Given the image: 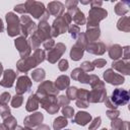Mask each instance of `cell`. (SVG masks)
<instances>
[{
    "instance_id": "6da1fadb",
    "label": "cell",
    "mask_w": 130,
    "mask_h": 130,
    "mask_svg": "<svg viewBox=\"0 0 130 130\" xmlns=\"http://www.w3.org/2000/svg\"><path fill=\"white\" fill-rule=\"evenodd\" d=\"M45 59V52L41 49L36 50L35 54L28 58H21L17 62V68L21 72H26L30 68L36 67L39 63L43 62Z\"/></svg>"
},
{
    "instance_id": "7a4b0ae2",
    "label": "cell",
    "mask_w": 130,
    "mask_h": 130,
    "mask_svg": "<svg viewBox=\"0 0 130 130\" xmlns=\"http://www.w3.org/2000/svg\"><path fill=\"white\" fill-rule=\"evenodd\" d=\"M71 21V16L68 13H65L59 17H57L54 22H53V26L51 28V35L53 37H57L60 34H63L67 30L69 24Z\"/></svg>"
},
{
    "instance_id": "3957f363",
    "label": "cell",
    "mask_w": 130,
    "mask_h": 130,
    "mask_svg": "<svg viewBox=\"0 0 130 130\" xmlns=\"http://www.w3.org/2000/svg\"><path fill=\"white\" fill-rule=\"evenodd\" d=\"M108 12L101 8V7H94L89 10V16H88V22H87V28L90 27H98L100 20L107 17Z\"/></svg>"
},
{
    "instance_id": "277c9868",
    "label": "cell",
    "mask_w": 130,
    "mask_h": 130,
    "mask_svg": "<svg viewBox=\"0 0 130 130\" xmlns=\"http://www.w3.org/2000/svg\"><path fill=\"white\" fill-rule=\"evenodd\" d=\"M86 41H87V39H86L85 35L84 34H81L79 36L78 41L76 42V44L74 45V47H72V50L70 52V57H71L72 60L77 61V60H79L82 57L84 48L86 46Z\"/></svg>"
},
{
    "instance_id": "5b68a950",
    "label": "cell",
    "mask_w": 130,
    "mask_h": 130,
    "mask_svg": "<svg viewBox=\"0 0 130 130\" xmlns=\"http://www.w3.org/2000/svg\"><path fill=\"white\" fill-rule=\"evenodd\" d=\"M6 20L8 23L7 31L10 37H14L18 34H20V23L19 18L12 12H8L6 14Z\"/></svg>"
},
{
    "instance_id": "8992f818",
    "label": "cell",
    "mask_w": 130,
    "mask_h": 130,
    "mask_svg": "<svg viewBox=\"0 0 130 130\" xmlns=\"http://www.w3.org/2000/svg\"><path fill=\"white\" fill-rule=\"evenodd\" d=\"M25 8H26V12L30 13L35 18H42L44 13L46 12L45 6L43 3L41 2H37V1H27L24 3Z\"/></svg>"
},
{
    "instance_id": "52a82bcc",
    "label": "cell",
    "mask_w": 130,
    "mask_h": 130,
    "mask_svg": "<svg viewBox=\"0 0 130 130\" xmlns=\"http://www.w3.org/2000/svg\"><path fill=\"white\" fill-rule=\"evenodd\" d=\"M111 101L113 102V104L118 107V106H123L125 104L128 103L129 101V92L125 89H121V88H117L114 90V92L112 93V98Z\"/></svg>"
},
{
    "instance_id": "ba28073f",
    "label": "cell",
    "mask_w": 130,
    "mask_h": 130,
    "mask_svg": "<svg viewBox=\"0 0 130 130\" xmlns=\"http://www.w3.org/2000/svg\"><path fill=\"white\" fill-rule=\"evenodd\" d=\"M59 90L54 86V84L50 81H45L43 82L39 88H38V92L36 93L38 96H43V95H56L58 94Z\"/></svg>"
},
{
    "instance_id": "9c48e42d",
    "label": "cell",
    "mask_w": 130,
    "mask_h": 130,
    "mask_svg": "<svg viewBox=\"0 0 130 130\" xmlns=\"http://www.w3.org/2000/svg\"><path fill=\"white\" fill-rule=\"evenodd\" d=\"M65 49H66V47H65L63 44H61V43L55 45V46L50 50V52L48 53V60H49L51 63H55V62L63 55V53L65 52Z\"/></svg>"
},
{
    "instance_id": "30bf717a",
    "label": "cell",
    "mask_w": 130,
    "mask_h": 130,
    "mask_svg": "<svg viewBox=\"0 0 130 130\" xmlns=\"http://www.w3.org/2000/svg\"><path fill=\"white\" fill-rule=\"evenodd\" d=\"M20 21H21V23H20L21 29H20V30L22 31L24 38L27 37L30 32H32V31L36 30V23L32 22L28 16H25V15L21 16Z\"/></svg>"
},
{
    "instance_id": "8fae6325",
    "label": "cell",
    "mask_w": 130,
    "mask_h": 130,
    "mask_svg": "<svg viewBox=\"0 0 130 130\" xmlns=\"http://www.w3.org/2000/svg\"><path fill=\"white\" fill-rule=\"evenodd\" d=\"M15 47L18 49V52L22 58H26V56H28L30 53V47L24 37H20L15 40Z\"/></svg>"
},
{
    "instance_id": "7c38bea8",
    "label": "cell",
    "mask_w": 130,
    "mask_h": 130,
    "mask_svg": "<svg viewBox=\"0 0 130 130\" xmlns=\"http://www.w3.org/2000/svg\"><path fill=\"white\" fill-rule=\"evenodd\" d=\"M31 85V81L27 76H20L16 82V93L17 94H22L26 92Z\"/></svg>"
},
{
    "instance_id": "4fadbf2b",
    "label": "cell",
    "mask_w": 130,
    "mask_h": 130,
    "mask_svg": "<svg viewBox=\"0 0 130 130\" xmlns=\"http://www.w3.org/2000/svg\"><path fill=\"white\" fill-rule=\"evenodd\" d=\"M104 78L107 82L111 83V84H121L124 82V77L119 75L118 73H115L112 69H108L105 73H104Z\"/></svg>"
},
{
    "instance_id": "5bb4252c",
    "label": "cell",
    "mask_w": 130,
    "mask_h": 130,
    "mask_svg": "<svg viewBox=\"0 0 130 130\" xmlns=\"http://www.w3.org/2000/svg\"><path fill=\"white\" fill-rule=\"evenodd\" d=\"M15 77H16L15 72L11 69H7L4 71V76H3V79L0 81V84L4 87H11Z\"/></svg>"
},
{
    "instance_id": "9a60e30c",
    "label": "cell",
    "mask_w": 130,
    "mask_h": 130,
    "mask_svg": "<svg viewBox=\"0 0 130 130\" xmlns=\"http://www.w3.org/2000/svg\"><path fill=\"white\" fill-rule=\"evenodd\" d=\"M48 12L50 14H53L55 16H60L63 12H64V5L61 2H50L48 4Z\"/></svg>"
},
{
    "instance_id": "2e32d148",
    "label": "cell",
    "mask_w": 130,
    "mask_h": 130,
    "mask_svg": "<svg viewBox=\"0 0 130 130\" xmlns=\"http://www.w3.org/2000/svg\"><path fill=\"white\" fill-rule=\"evenodd\" d=\"M43 119H44V117L41 113H35L32 115L27 116L24 119V124L26 127H34V126L39 125L43 121Z\"/></svg>"
},
{
    "instance_id": "e0dca14e",
    "label": "cell",
    "mask_w": 130,
    "mask_h": 130,
    "mask_svg": "<svg viewBox=\"0 0 130 130\" xmlns=\"http://www.w3.org/2000/svg\"><path fill=\"white\" fill-rule=\"evenodd\" d=\"M86 50L95 55H102L106 51V46L103 43H91L86 47Z\"/></svg>"
},
{
    "instance_id": "ac0fdd59",
    "label": "cell",
    "mask_w": 130,
    "mask_h": 130,
    "mask_svg": "<svg viewBox=\"0 0 130 130\" xmlns=\"http://www.w3.org/2000/svg\"><path fill=\"white\" fill-rule=\"evenodd\" d=\"M90 120H91V116H90L88 113H86V112H78V113L75 115L73 121H74L75 123H77L78 125L84 126V125H86L88 122H90Z\"/></svg>"
},
{
    "instance_id": "d6986e66",
    "label": "cell",
    "mask_w": 130,
    "mask_h": 130,
    "mask_svg": "<svg viewBox=\"0 0 130 130\" xmlns=\"http://www.w3.org/2000/svg\"><path fill=\"white\" fill-rule=\"evenodd\" d=\"M39 98L37 94H31L29 98H28V101H27V104H26V110L28 112H32L35 110L38 109L39 107Z\"/></svg>"
},
{
    "instance_id": "ffe728a7",
    "label": "cell",
    "mask_w": 130,
    "mask_h": 130,
    "mask_svg": "<svg viewBox=\"0 0 130 130\" xmlns=\"http://www.w3.org/2000/svg\"><path fill=\"white\" fill-rule=\"evenodd\" d=\"M68 85H69V78L66 75H61L60 77H58V79L55 82V87L58 90L65 89Z\"/></svg>"
},
{
    "instance_id": "44dd1931",
    "label": "cell",
    "mask_w": 130,
    "mask_h": 130,
    "mask_svg": "<svg viewBox=\"0 0 130 130\" xmlns=\"http://www.w3.org/2000/svg\"><path fill=\"white\" fill-rule=\"evenodd\" d=\"M85 37H86L87 41H89V42L95 41V40L100 37V28H99V26H98V27H90V28H87V31H86Z\"/></svg>"
},
{
    "instance_id": "7402d4cb",
    "label": "cell",
    "mask_w": 130,
    "mask_h": 130,
    "mask_svg": "<svg viewBox=\"0 0 130 130\" xmlns=\"http://www.w3.org/2000/svg\"><path fill=\"white\" fill-rule=\"evenodd\" d=\"M115 69L118 71L124 73V74H129V64L128 62H123V61H118L112 64Z\"/></svg>"
},
{
    "instance_id": "603a6c76",
    "label": "cell",
    "mask_w": 130,
    "mask_h": 130,
    "mask_svg": "<svg viewBox=\"0 0 130 130\" xmlns=\"http://www.w3.org/2000/svg\"><path fill=\"white\" fill-rule=\"evenodd\" d=\"M122 52H123V49L119 45H114L111 47V49L109 51V55L112 59L117 60L118 58H120L122 56Z\"/></svg>"
},
{
    "instance_id": "cb8c5ba5",
    "label": "cell",
    "mask_w": 130,
    "mask_h": 130,
    "mask_svg": "<svg viewBox=\"0 0 130 130\" xmlns=\"http://www.w3.org/2000/svg\"><path fill=\"white\" fill-rule=\"evenodd\" d=\"M129 4H130L129 2H119V3H117V5H116V7H115L116 13L119 14V15L125 14V13L128 11Z\"/></svg>"
},
{
    "instance_id": "d4e9b609",
    "label": "cell",
    "mask_w": 130,
    "mask_h": 130,
    "mask_svg": "<svg viewBox=\"0 0 130 130\" xmlns=\"http://www.w3.org/2000/svg\"><path fill=\"white\" fill-rule=\"evenodd\" d=\"M68 124L66 118L64 117H58L57 119L54 120V123H53V127L55 130H60L62 128H64L66 125Z\"/></svg>"
},
{
    "instance_id": "484cf974",
    "label": "cell",
    "mask_w": 130,
    "mask_h": 130,
    "mask_svg": "<svg viewBox=\"0 0 130 130\" xmlns=\"http://www.w3.org/2000/svg\"><path fill=\"white\" fill-rule=\"evenodd\" d=\"M118 28L121 29V30H125V31H128L129 30V17L127 16H124L122 17L119 21H118Z\"/></svg>"
},
{
    "instance_id": "4316f807",
    "label": "cell",
    "mask_w": 130,
    "mask_h": 130,
    "mask_svg": "<svg viewBox=\"0 0 130 130\" xmlns=\"http://www.w3.org/2000/svg\"><path fill=\"white\" fill-rule=\"evenodd\" d=\"M31 77L35 81H41L45 78V71L43 69H37L31 73Z\"/></svg>"
},
{
    "instance_id": "83f0119b",
    "label": "cell",
    "mask_w": 130,
    "mask_h": 130,
    "mask_svg": "<svg viewBox=\"0 0 130 130\" xmlns=\"http://www.w3.org/2000/svg\"><path fill=\"white\" fill-rule=\"evenodd\" d=\"M3 124H5L10 130H13V129L15 128V126H16V120H15L14 117L8 116V117H6V118L4 119V123H3Z\"/></svg>"
},
{
    "instance_id": "f1b7e54d",
    "label": "cell",
    "mask_w": 130,
    "mask_h": 130,
    "mask_svg": "<svg viewBox=\"0 0 130 130\" xmlns=\"http://www.w3.org/2000/svg\"><path fill=\"white\" fill-rule=\"evenodd\" d=\"M77 92L78 89L74 86H71L67 89V98H69V100H75L77 99Z\"/></svg>"
},
{
    "instance_id": "f546056e",
    "label": "cell",
    "mask_w": 130,
    "mask_h": 130,
    "mask_svg": "<svg viewBox=\"0 0 130 130\" xmlns=\"http://www.w3.org/2000/svg\"><path fill=\"white\" fill-rule=\"evenodd\" d=\"M22 96L19 94H16L15 96H13V99H12V101H11V106L12 107H14V108H18V107H20L21 106V104H22Z\"/></svg>"
},
{
    "instance_id": "4dcf8cb0",
    "label": "cell",
    "mask_w": 130,
    "mask_h": 130,
    "mask_svg": "<svg viewBox=\"0 0 130 130\" xmlns=\"http://www.w3.org/2000/svg\"><path fill=\"white\" fill-rule=\"evenodd\" d=\"M62 113H63V115H64L65 117H67V118H73V115H74V110H73L71 107L66 106V107H64V108H63Z\"/></svg>"
},
{
    "instance_id": "1f68e13d",
    "label": "cell",
    "mask_w": 130,
    "mask_h": 130,
    "mask_svg": "<svg viewBox=\"0 0 130 130\" xmlns=\"http://www.w3.org/2000/svg\"><path fill=\"white\" fill-rule=\"evenodd\" d=\"M69 32H70V35H71V37H72L73 39H76L77 36L79 35L80 30H79V27H78L77 25L73 24V25H71V26L69 27Z\"/></svg>"
},
{
    "instance_id": "d6a6232c",
    "label": "cell",
    "mask_w": 130,
    "mask_h": 130,
    "mask_svg": "<svg viewBox=\"0 0 130 130\" xmlns=\"http://www.w3.org/2000/svg\"><path fill=\"white\" fill-rule=\"evenodd\" d=\"M9 100H10V94H9V92H3V93L0 95V106L6 105Z\"/></svg>"
},
{
    "instance_id": "836d02e7",
    "label": "cell",
    "mask_w": 130,
    "mask_h": 130,
    "mask_svg": "<svg viewBox=\"0 0 130 130\" xmlns=\"http://www.w3.org/2000/svg\"><path fill=\"white\" fill-rule=\"evenodd\" d=\"M0 114H1V116H2V118H3V119H5L6 117L10 116V110H9V108H8L6 105L1 106V109H0Z\"/></svg>"
},
{
    "instance_id": "e575fe53",
    "label": "cell",
    "mask_w": 130,
    "mask_h": 130,
    "mask_svg": "<svg viewBox=\"0 0 130 130\" xmlns=\"http://www.w3.org/2000/svg\"><path fill=\"white\" fill-rule=\"evenodd\" d=\"M93 68H94V66H93V64L90 63V62L85 61V62H83V63L81 64V69H82V70H85V71H91V70H93Z\"/></svg>"
},
{
    "instance_id": "d590c367",
    "label": "cell",
    "mask_w": 130,
    "mask_h": 130,
    "mask_svg": "<svg viewBox=\"0 0 130 130\" xmlns=\"http://www.w3.org/2000/svg\"><path fill=\"white\" fill-rule=\"evenodd\" d=\"M69 102H70V100L67 99V96H65V95H61V96L59 98L58 105H59V106H64V107H66V106H68Z\"/></svg>"
},
{
    "instance_id": "8d00e7d4",
    "label": "cell",
    "mask_w": 130,
    "mask_h": 130,
    "mask_svg": "<svg viewBox=\"0 0 130 130\" xmlns=\"http://www.w3.org/2000/svg\"><path fill=\"white\" fill-rule=\"evenodd\" d=\"M101 125V117H98L93 120V122L90 124L89 126V130H93V129H96L99 126Z\"/></svg>"
},
{
    "instance_id": "74e56055",
    "label": "cell",
    "mask_w": 130,
    "mask_h": 130,
    "mask_svg": "<svg viewBox=\"0 0 130 130\" xmlns=\"http://www.w3.org/2000/svg\"><path fill=\"white\" fill-rule=\"evenodd\" d=\"M59 69L61 71H65L68 69V61L65 60V59H62L60 62H59Z\"/></svg>"
},
{
    "instance_id": "f35d334b",
    "label": "cell",
    "mask_w": 130,
    "mask_h": 130,
    "mask_svg": "<svg viewBox=\"0 0 130 130\" xmlns=\"http://www.w3.org/2000/svg\"><path fill=\"white\" fill-rule=\"evenodd\" d=\"M55 46V43H54V41L53 40H46L45 42H44V47H45V49H47V50H51L53 47Z\"/></svg>"
},
{
    "instance_id": "ab89813d",
    "label": "cell",
    "mask_w": 130,
    "mask_h": 130,
    "mask_svg": "<svg viewBox=\"0 0 130 130\" xmlns=\"http://www.w3.org/2000/svg\"><path fill=\"white\" fill-rule=\"evenodd\" d=\"M119 111H117V110H113V111H108L107 112V116L110 118V119H112V120H114V119H116L118 116H119Z\"/></svg>"
},
{
    "instance_id": "60d3db41",
    "label": "cell",
    "mask_w": 130,
    "mask_h": 130,
    "mask_svg": "<svg viewBox=\"0 0 130 130\" xmlns=\"http://www.w3.org/2000/svg\"><path fill=\"white\" fill-rule=\"evenodd\" d=\"M14 10L18 13H25L26 12V8H25V5L24 4H19V5H16L14 7Z\"/></svg>"
},
{
    "instance_id": "b9f144b4",
    "label": "cell",
    "mask_w": 130,
    "mask_h": 130,
    "mask_svg": "<svg viewBox=\"0 0 130 130\" xmlns=\"http://www.w3.org/2000/svg\"><path fill=\"white\" fill-rule=\"evenodd\" d=\"M106 60H104V59H98V60H94L93 62H92V64L93 65H95V66H98V67H103L104 65H106Z\"/></svg>"
},
{
    "instance_id": "7bdbcfd3",
    "label": "cell",
    "mask_w": 130,
    "mask_h": 130,
    "mask_svg": "<svg viewBox=\"0 0 130 130\" xmlns=\"http://www.w3.org/2000/svg\"><path fill=\"white\" fill-rule=\"evenodd\" d=\"M78 4V2L77 1H67L66 3H65V5H66V7L69 9V8H73V5H77Z\"/></svg>"
},
{
    "instance_id": "ee69618b",
    "label": "cell",
    "mask_w": 130,
    "mask_h": 130,
    "mask_svg": "<svg viewBox=\"0 0 130 130\" xmlns=\"http://www.w3.org/2000/svg\"><path fill=\"white\" fill-rule=\"evenodd\" d=\"M102 4H103V2H101V1H100V2H98V1H93V2H91V8H94L95 5H96V6H101Z\"/></svg>"
},
{
    "instance_id": "f6af8a7d",
    "label": "cell",
    "mask_w": 130,
    "mask_h": 130,
    "mask_svg": "<svg viewBox=\"0 0 130 130\" xmlns=\"http://www.w3.org/2000/svg\"><path fill=\"white\" fill-rule=\"evenodd\" d=\"M37 130H50V128L47 125H41L40 127L37 128Z\"/></svg>"
},
{
    "instance_id": "bcb514c9",
    "label": "cell",
    "mask_w": 130,
    "mask_h": 130,
    "mask_svg": "<svg viewBox=\"0 0 130 130\" xmlns=\"http://www.w3.org/2000/svg\"><path fill=\"white\" fill-rule=\"evenodd\" d=\"M0 130H10V129H9L5 124H1V125H0Z\"/></svg>"
},
{
    "instance_id": "7dc6e473",
    "label": "cell",
    "mask_w": 130,
    "mask_h": 130,
    "mask_svg": "<svg viewBox=\"0 0 130 130\" xmlns=\"http://www.w3.org/2000/svg\"><path fill=\"white\" fill-rule=\"evenodd\" d=\"M3 30V23H2V20L0 19V32Z\"/></svg>"
},
{
    "instance_id": "c3c4849f",
    "label": "cell",
    "mask_w": 130,
    "mask_h": 130,
    "mask_svg": "<svg viewBox=\"0 0 130 130\" xmlns=\"http://www.w3.org/2000/svg\"><path fill=\"white\" fill-rule=\"evenodd\" d=\"M2 74V64L0 63V75Z\"/></svg>"
},
{
    "instance_id": "681fc988",
    "label": "cell",
    "mask_w": 130,
    "mask_h": 130,
    "mask_svg": "<svg viewBox=\"0 0 130 130\" xmlns=\"http://www.w3.org/2000/svg\"><path fill=\"white\" fill-rule=\"evenodd\" d=\"M102 130H108V129H106V128H104V129H102Z\"/></svg>"
}]
</instances>
